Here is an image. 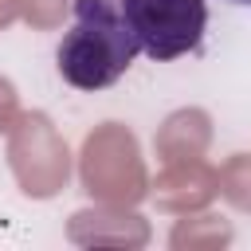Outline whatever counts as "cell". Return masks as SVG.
Instances as JSON below:
<instances>
[{
    "label": "cell",
    "mask_w": 251,
    "mask_h": 251,
    "mask_svg": "<svg viewBox=\"0 0 251 251\" xmlns=\"http://www.w3.org/2000/svg\"><path fill=\"white\" fill-rule=\"evenodd\" d=\"M137 43L114 0H75L71 27L55 47V67L75 90L114 86L137 59Z\"/></svg>",
    "instance_id": "obj_1"
},
{
    "label": "cell",
    "mask_w": 251,
    "mask_h": 251,
    "mask_svg": "<svg viewBox=\"0 0 251 251\" xmlns=\"http://www.w3.org/2000/svg\"><path fill=\"white\" fill-rule=\"evenodd\" d=\"M118 12L141 55L169 63L200 47L208 0H118Z\"/></svg>",
    "instance_id": "obj_2"
},
{
    "label": "cell",
    "mask_w": 251,
    "mask_h": 251,
    "mask_svg": "<svg viewBox=\"0 0 251 251\" xmlns=\"http://www.w3.org/2000/svg\"><path fill=\"white\" fill-rule=\"evenodd\" d=\"M231 4H251V0H231Z\"/></svg>",
    "instance_id": "obj_3"
}]
</instances>
